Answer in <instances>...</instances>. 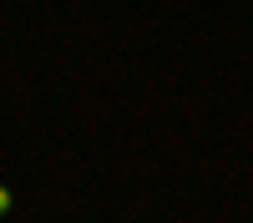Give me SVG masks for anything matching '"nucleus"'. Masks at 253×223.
<instances>
[{"label": "nucleus", "instance_id": "obj_1", "mask_svg": "<svg viewBox=\"0 0 253 223\" xmlns=\"http://www.w3.org/2000/svg\"><path fill=\"white\" fill-rule=\"evenodd\" d=\"M10 208H15V193H10V188H5V182H0V218H5V213H10Z\"/></svg>", "mask_w": 253, "mask_h": 223}]
</instances>
